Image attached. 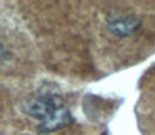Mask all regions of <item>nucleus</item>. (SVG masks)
Wrapping results in <instances>:
<instances>
[{
  "instance_id": "nucleus-1",
  "label": "nucleus",
  "mask_w": 155,
  "mask_h": 135,
  "mask_svg": "<svg viewBox=\"0 0 155 135\" xmlns=\"http://www.w3.org/2000/svg\"><path fill=\"white\" fill-rule=\"evenodd\" d=\"M22 110L38 122V133H54L74 123L68 107L54 87H42L22 104Z\"/></svg>"
},
{
  "instance_id": "nucleus-2",
  "label": "nucleus",
  "mask_w": 155,
  "mask_h": 135,
  "mask_svg": "<svg viewBox=\"0 0 155 135\" xmlns=\"http://www.w3.org/2000/svg\"><path fill=\"white\" fill-rule=\"evenodd\" d=\"M105 27H107V30L112 35L124 38V37L134 35L142 27V20L138 17H135V15L117 12V14L107 15V18H105Z\"/></svg>"
}]
</instances>
